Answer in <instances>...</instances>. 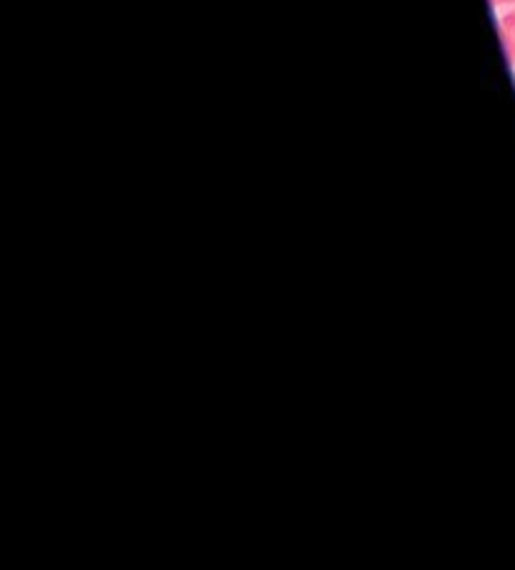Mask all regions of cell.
<instances>
[{"label":"cell","mask_w":515,"mask_h":570,"mask_svg":"<svg viewBox=\"0 0 515 570\" xmlns=\"http://www.w3.org/2000/svg\"><path fill=\"white\" fill-rule=\"evenodd\" d=\"M501 41L505 48V56H508V61L515 66V11L501 18Z\"/></svg>","instance_id":"cell-1"},{"label":"cell","mask_w":515,"mask_h":570,"mask_svg":"<svg viewBox=\"0 0 515 570\" xmlns=\"http://www.w3.org/2000/svg\"><path fill=\"white\" fill-rule=\"evenodd\" d=\"M495 6H515V0H493Z\"/></svg>","instance_id":"cell-2"}]
</instances>
